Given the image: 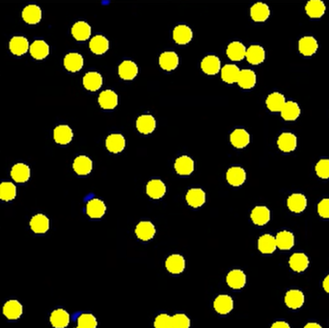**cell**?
Wrapping results in <instances>:
<instances>
[{"label":"cell","instance_id":"74e56055","mask_svg":"<svg viewBox=\"0 0 329 328\" xmlns=\"http://www.w3.org/2000/svg\"><path fill=\"white\" fill-rule=\"evenodd\" d=\"M258 248L263 254H272L277 248L275 237L269 234L261 236L258 241Z\"/></svg>","mask_w":329,"mask_h":328},{"label":"cell","instance_id":"603a6c76","mask_svg":"<svg viewBox=\"0 0 329 328\" xmlns=\"http://www.w3.org/2000/svg\"><path fill=\"white\" fill-rule=\"evenodd\" d=\"M270 15L269 7L263 2H257L250 9V16L254 22H263L268 19Z\"/></svg>","mask_w":329,"mask_h":328},{"label":"cell","instance_id":"277c9868","mask_svg":"<svg viewBox=\"0 0 329 328\" xmlns=\"http://www.w3.org/2000/svg\"><path fill=\"white\" fill-rule=\"evenodd\" d=\"M106 211L105 204L97 198L88 201L86 205V213L90 218H101Z\"/></svg>","mask_w":329,"mask_h":328},{"label":"cell","instance_id":"7c38bea8","mask_svg":"<svg viewBox=\"0 0 329 328\" xmlns=\"http://www.w3.org/2000/svg\"><path fill=\"white\" fill-rule=\"evenodd\" d=\"M220 58L215 55H208L201 62L202 71L208 76H214L220 71Z\"/></svg>","mask_w":329,"mask_h":328},{"label":"cell","instance_id":"484cf974","mask_svg":"<svg viewBox=\"0 0 329 328\" xmlns=\"http://www.w3.org/2000/svg\"><path fill=\"white\" fill-rule=\"evenodd\" d=\"M9 47H10V50L13 54L22 56L27 52V50L29 48V43L25 37L16 36V37L12 38L10 44H9Z\"/></svg>","mask_w":329,"mask_h":328},{"label":"cell","instance_id":"d6a6232c","mask_svg":"<svg viewBox=\"0 0 329 328\" xmlns=\"http://www.w3.org/2000/svg\"><path fill=\"white\" fill-rule=\"evenodd\" d=\"M275 240H276L277 248L281 250H290L295 245V237L289 231L279 232L276 235Z\"/></svg>","mask_w":329,"mask_h":328},{"label":"cell","instance_id":"e575fe53","mask_svg":"<svg viewBox=\"0 0 329 328\" xmlns=\"http://www.w3.org/2000/svg\"><path fill=\"white\" fill-rule=\"evenodd\" d=\"M285 97L278 92H275L268 95V97L265 100L266 106L267 108L272 111V112H278V111H282L283 107L285 106L286 104Z\"/></svg>","mask_w":329,"mask_h":328},{"label":"cell","instance_id":"7dc6e473","mask_svg":"<svg viewBox=\"0 0 329 328\" xmlns=\"http://www.w3.org/2000/svg\"><path fill=\"white\" fill-rule=\"evenodd\" d=\"M17 196V187L11 182H3L0 185V199L9 202Z\"/></svg>","mask_w":329,"mask_h":328},{"label":"cell","instance_id":"ee69618b","mask_svg":"<svg viewBox=\"0 0 329 328\" xmlns=\"http://www.w3.org/2000/svg\"><path fill=\"white\" fill-rule=\"evenodd\" d=\"M246 48L240 42H233L227 47V55L233 61H241L246 56Z\"/></svg>","mask_w":329,"mask_h":328},{"label":"cell","instance_id":"ab89813d","mask_svg":"<svg viewBox=\"0 0 329 328\" xmlns=\"http://www.w3.org/2000/svg\"><path fill=\"white\" fill-rule=\"evenodd\" d=\"M241 74V70L236 65L228 64L221 69V77L222 80L226 83H235L238 82Z\"/></svg>","mask_w":329,"mask_h":328},{"label":"cell","instance_id":"d4e9b609","mask_svg":"<svg viewBox=\"0 0 329 328\" xmlns=\"http://www.w3.org/2000/svg\"><path fill=\"white\" fill-rule=\"evenodd\" d=\"M305 297L299 290H290L285 295V303L291 309H299L304 304Z\"/></svg>","mask_w":329,"mask_h":328},{"label":"cell","instance_id":"f1b7e54d","mask_svg":"<svg viewBox=\"0 0 329 328\" xmlns=\"http://www.w3.org/2000/svg\"><path fill=\"white\" fill-rule=\"evenodd\" d=\"M64 66L71 73H77L83 67V57L77 52L68 53L64 58Z\"/></svg>","mask_w":329,"mask_h":328},{"label":"cell","instance_id":"30bf717a","mask_svg":"<svg viewBox=\"0 0 329 328\" xmlns=\"http://www.w3.org/2000/svg\"><path fill=\"white\" fill-rule=\"evenodd\" d=\"M213 308L220 315H227L234 308V300L230 295H218L213 301Z\"/></svg>","mask_w":329,"mask_h":328},{"label":"cell","instance_id":"44dd1931","mask_svg":"<svg viewBox=\"0 0 329 328\" xmlns=\"http://www.w3.org/2000/svg\"><path fill=\"white\" fill-rule=\"evenodd\" d=\"M22 19L28 24H36L42 19V10L35 4L27 5L22 10Z\"/></svg>","mask_w":329,"mask_h":328},{"label":"cell","instance_id":"1f68e13d","mask_svg":"<svg viewBox=\"0 0 329 328\" xmlns=\"http://www.w3.org/2000/svg\"><path fill=\"white\" fill-rule=\"evenodd\" d=\"M245 57L250 64L259 65V64L263 63V60L265 58V52L261 45L254 44L247 48Z\"/></svg>","mask_w":329,"mask_h":328},{"label":"cell","instance_id":"d590c367","mask_svg":"<svg viewBox=\"0 0 329 328\" xmlns=\"http://www.w3.org/2000/svg\"><path fill=\"white\" fill-rule=\"evenodd\" d=\"M326 7L324 3L320 0H310L305 6V11L308 16L312 19H318L323 16Z\"/></svg>","mask_w":329,"mask_h":328},{"label":"cell","instance_id":"7bdbcfd3","mask_svg":"<svg viewBox=\"0 0 329 328\" xmlns=\"http://www.w3.org/2000/svg\"><path fill=\"white\" fill-rule=\"evenodd\" d=\"M29 50L33 58L37 60H42L49 53V46L43 40H36L31 44Z\"/></svg>","mask_w":329,"mask_h":328},{"label":"cell","instance_id":"52a82bcc","mask_svg":"<svg viewBox=\"0 0 329 328\" xmlns=\"http://www.w3.org/2000/svg\"><path fill=\"white\" fill-rule=\"evenodd\" d=\"M146 192H147L148 196L151 197L154 200H157V199H160L164 196L165 193H166V186L162 181H160L158 179H154V180H151L147 184Z\"/></svg>","mask_w":329,"mask_h":328},{"label":"cell","instance_id":"ba28073f","mask_svg":"<svg viewBox=\"0 0 329 328\" xmlns=\"http://www.w3.org/2000/svg\"><path fill=\"white\" fill-rule=\"evenodd\" d=\"M186 200L188 206L192 208H200L206 202V193L201 188H191L187 191Z\"/></svg>","mask_w":329,"mask_h":328},{"label":"cell","instance_id":"60d3db41","mask_svg":"<svg viewBox=\"0 0 329 328\" xmlns=\"http://www.w3.org/2000/svg\"><path fill=\"white\" fill-rule=\"evenodd\" d=\"M159 65L165 71H173L179 65V57L174 51H165L159 56Z\"/></svg>","mask_w":329,"mask_h":328},{"label":"cell","instance_id":"6f0895ef","mask_svg":"<svg viewBox=\"0 0 329 328\" xmlns=\"http://www.w3.org/2000/svg\"><path fill=\"white\" fill-rule=\"evenodd\" d=\"M74 328H80V327H78V326H77V327H74Z\"/></svg>","mask_w":329,"mask_h":328},{"label":"cell","instance_id":"ac0fdd59","mask_svg":"<svg viewBox=\"0 0 329 328\" xmlns=\"http://www.w3.org/2000/svg\"><path fill=\"white\" fill-rule=\"evenodd\" d=\"M74 133L72 129L67 125H60L56 127L53 131V138L55 142L59 145H67L72 141Z\"/></svg>","mask_w":329,"mask_h":328},{"label":"cell","instance_id":"7a4b0ae2","mask_svg":"<svg viewBox=\"0 0 329 328\" xmlns=\"http://www.w3.org/2000/svg\"><path fill=\"white\" fill-rule=\"evenodd\" d=\"M134 233L138 240L142 241H151L152 239H154L156 230L152 222L141 221L136 225Z\"/></svg>","mask_w":329,"mask_h":328},{"label":"cell","instance_id":"c3c4849f","mask_svg":"<svg viewBox=\"0 0 329 328\" xmlns=\"http://www.w3.org/2000/svg\"><path fill=\"white\" fill-rule=\"evenodd\" d=\"M77 326L80 328H97L98 321L94 315L84 313L77 317Z\"/></svg>","mask_w":329,"mask_h":328},{"label":"cell","instance_id":"ffe728a7","mask_svg":"<svg viewBox=\"0 0 329 328\" xmlns=\"http://www.w3.org/2000/svg\"><path fill=\"white\" fill-rule=\"evenodd\" d=\"M12 179L19 184L26 183L30 178V168L24 163L15 164L11 169Z\"/></svg>","mask_w":329,"mask_h":328},{"label":"cell","instance_id":"5b68a950","mask_svg":"<svg viewBox=\"0 0 329 328\" xmlns=\"http://www.w3.org/2000/svg\"><path fill=\"white\" fill-rule=\"evenodd\" d=\"M278 148L284 153H291L295 151L297 145V139L294 133L283 132L277 139Z\"/></svg>","mask_w":329,"mask_h":328},{"label":"cell","instance_id":"d6986e66","mask_svg":"<svg viewBox=\"0 0 329 328\" xmlns=\"http://www.w3.org/2000/svg\"><path fill=\"white\" fill-rule=\"evenodd\" d=\"M226 282L234 290H240L246 284V275L241 269H233L227 275Z\"/></svg>","mask_w":329,"mask_h":328},{"label":"cell","instance_id":"4dcf8cb0","mask_svg":"<svg viewBox=\"0 0 329 328\" xmlns=\"http://www.w3.org/2000/svg\"><path fill=\"white\" fill-rule=\"evenodd\" d=\"M289 264L294 271L302 272L309 265V259L304 253H295L291 256Z\"/></svg>","mask_w":329,"mask_h":328},{"label":"cell","instance_id":"9a60e30c","mask_svg":"<svg viewBox=\"0 0 329 328\" xmlns=\"http://www.w3.org/2000/svg\"><path fill=\"white\" fill-rule=\"evenodd\" d=\"M30 229L32 232L38 235L45 234L49 229V219L46 217L44 214L38 213L35 214L33 217L30 220Z\"/></svg>","mask_w":329,"mask_h":328},{"label":"cell","instance_id":"b9f144b4","mask_svg":"<svg viewBox=\"0 0 329 328\" xmlns=\"http://www.w3.org/2000/svg\"><path fill=\"white\" fill-rule=\"evenodd\" d=\"M83 85L89 91H97L102 85V77L97 72H89L83 77Z\"/></svg>","mask_w":329,"mask_h":328},{"label":"cell","instance_id":"9f6ffc18","mask_svg":"<svg viewBox=\"0 0 329 328\" xmlns=\"http://www.w3.org/2000/svg\"><path fill=\"white\" fill-rule=\"evenodd\" d=\"M304 328H322L317 322H309L307 323Z\"/></svg>","mask_w":329,"mask_h":328},{"label":"cell","instance_id":"f5cc1de1","mask_svg":"<svg viewBox=\"0 0 329 328\" xmlns=\"http://www.w3.org/2000/svg\"><path fill=\"white\" fill-rule=\"evenodd\" d=\"M318 212L320 217L329 218V198L322 199L318 203Z\"/></svg>","mask_w":329,"mask_h":328},{"label":"cell","instance_id":"6da1fadb","mask_svg":"<svg viewBox=\"0 0 329 328\" xmlns=\"http://www.w3.org/2000/svg\"><path fill=\"white\" fill-rule=\"evenodd\" d=\"M165 267L171 274H181L186 268V260L180 254H172L166 259Z\"/></svg>","mask_w":329,"mask_h":328},{"label":"cell","instance_id":"db71d44e","mask_svg":"<svg viewBox=\"0 0 329 328\" xmlns=\"http://www.w3.org/2000/svg\"><path fill=\"white\" fill-rule=\"evenodd\" d=\"M271 328H291L290 325L286 321H276L272 325Z\"/></svg>","mask_w":329,"mask_h":328},{"label":"cell","instance_id":"4316f807","mask_svg":"<svg viewBox=\"0 0 329 328\" xmlns=\"http://www.w3.org/2000/svg\"><path fill=\"white\" fill-rule=\"evenodd\" d=\"M99 103L103 110H113L118 104V96L112 90H105L99 94Z\"/></svg>","mask_w":329,"mask_h":328},{"label":"cell","instance_id":"7402d4cb","mask_svg":"<svg viewBox=\"0 0 329 328\" xmlns=\"http://www.w3.org/2000/svg\"><path fill=\"white\" fill-rule=\"evenodd\" d=\"M230 141L235 148L242 149L250 142V135L243 129H237L231 133Z\"/></svg>","mask_w":329,"mask_h":328},{"label":"cell","instance_id":"8d00e7d4","mask_svg":"<svg viewBox=\"0 0 329 328\" xmlns=\"http://www.w3.org/2000/svg\"><path fill=\"white\" fill-rule=\"evenodd\" d=\"M138 74V68L137 65L130 61H124L122 62L121 65L119 66V76L124 80H132Z\"/></svg>","mask_w":329,"mask_h":328},{"label":"cell","instance_id":"cb8c5ba5","mask_svg":"<svg viewBox=\"0 0 329 328\" xmlns=\"http://www.w3.org/2000/svg\"><path fill=\"white\" fill-rule=\"evenodd\" d=\"M192 30L185 24L176 26L173 30V39L177 44H187L192 39Z\"/></svg>","mask_w":329,"mask_h":328},{"label":"cell","instance_id":"bcb514c9","mask_svg":"<svg viewBox=\"0 0 329 328\" xmlns=\"http://www.w3.org/2000/svg\"><path fill=\"white\" fill-rule=\"evenodd\" d=\"M300 115L299 105L295 101H287L285 106L281 111V116L286 121H295Z\"/></svg>","mask_w":329,"mask_h":328},{"label":"cell","instance_id":"f907efd6","mask_svg":"<svg viewBox=\"0 0 329 328\" xmlns=\"http://www.w3.org/2000/svg\"><path fill=\"white\" fill-rule=\"evenodd\" d=\"M173 328H189L190 327V319L186 314H175L172 316Z\"/></svg>","mask_w":329,"mask_h":328},{"label":"cell","instance_id":"f546056e","mask_svg":"<svg viewBox=\"0 0 329 328\" xmlns=\"http://www.w3.org/2000/svg\"><path fill=\"white\" fill-rule=\"evenodd\" d=\"M250 216L255 225L263 226L270 220V211L266 207L258 206L253 208Z\"/></svg>","mask_w":329,"mask_h":328},{"label":"cell","instance_id":"5bb4252c","mask_svg":"<svg viewBox=\"0 0 329 328\" xmlns=\"http://www.w3.org/2000/svg\"><path fill=\"white\" fill-rule=\"evenodd\" d=\"M318 48V42L313 37H310V36L303 37L298 42L299 52L304 56H312V55L315 54L317 52Z\"/></svg>","mask_w":329,"mask_h":328},{"label":"cell","instance_id":"836d02e7","mask_svg":"<svg viewBox=\"0 0 329 328\" xmlns=\"http://www.w3.org/2000/svg\"><path fill=\"white\" fill-rule=\"evenodd\" d=\"M156 123L152 115H141L136 121V129L142 134H150L154 131Z\"/></svg>","mask_w":329,"mask_h":328},{"label":"cell","instance_id":"2e32d148","mask_svg":"<svg viewBox=\"0 0 329 328\" xmlns=\"http://www.w3.org/2000/svg\"><path fill=\"white\" fill-rule=\"evenodd\" d=\"M287 205L291 211L300 213L307 207V199L301 193H294L288 198Z\"/></svg>","mask_w":329,"mask_h":328},{"label":"cell","instance_id":"e0dca14e","mask_svg":"<svg viewBox=\"0 0 329 328\" xmlns=\"http://www.w3.org/2000/svg\"><path fill=\"white\" fill-rule=\"evenodd\" d=\"M50 324L54 328H66L70 323V315L64 309H56L49 317Z\"/></svg>","mask_w":329,"mask_h":328},{"label":"cell","instance_id":"11a10c76","mask_svg":"<svg viewBox=\"0 0 329 328\" xmlns=\"http://www.w3.org/2000/svg\"><path fill=\"white\" fill-rule=\"evenodd\" d=\"M322 287H323L324 291H325L327 294H329V275H327V276L324 278V280H323V282H322Z\"/></svg>","mask_w":329,"mask_h":328},{"label":"cell","instance_id":"4fadbf2b","mask_svg":"<svg viewBox=\"0 0 329 328\" xmlns=\"http://www.w3.org/2000/svg\"><path fill=\"white\" fill-rule=\"evenodd\" d=\"M74 171L79 176H87L93 169V162L86 155H78L73 163Z\"/></svg>","mask_w":329,"mask_h":328},{"label":"cell","instance_id":"8992f818","mask_svg":"<svg viewBox=\"0 0 329 328\" xmlns=\"http://www.w3.org/2000/svg\"><path fill=\"white\" fill-rule=\"evenodd\" d=\"M174 167L179 175H190L194 171V161L187 155H182L176 159Z\"/></svg>","mask_w":329,"mask_h":328},{"label":"cell","instance_id":"f6af8a7d","mask_svg":"<svg viewBox=\"0 0 329 328\" xmlns=\"http://www.w3.org/2000/svg\"><path fill=\"white\" fill-rule=\"evenodd\" d=\"M256 81H257V77L253 71L248 69L241 71L240 77L238 80V84L240 85V87L242 89H251L255 86Z\"/></svg>","mask_w":329,"mask_h":328},{"label":"cell","instance_id":"681fc988","mask_svg":"<svg viewBox=\"0 0 329 328\" xmlns=\"http://www.w3.org/2000/svg\"><path fill=\"white\" fill-rule=\"evenodd\" d=\"M154 328H173L172 317L168 314H159L154 318Z\"/></svg>","mask_w":329,"mask_h":328},{"label":"cell","instance_id":"9c48e42d","mask_svg":"<svg viewBox=\"0 0 329 328\" xmlns=\"http://www.w3.org/2000/svg\"><path fill=\"white\" fill-rule=\"evenodd\" d=\"M226 179L232 186H241L246 180V173L244 169L239 166H233L228 169Z\"/></svg>","mask_w":329,"mask_h":328},{"label":"cell","instance_id":"8fae6325","mask_svg":"<svg viewBox=\"0 0 329 328\" xmlns=\"http://www.w3.org/2000/svg\"><path fill=\"white\" fill-rule=\"evenodd\" d=\"M105 146L110 153H121L126 147V139L122 134L113 133V134H110L109 136L106 138Z\"/></svg>","mask_w":329,"mask_h":328},{"label":"cell","instance_id":"f35d334b","mask_svg":"<svg viewBox=\"0 0 329 328\" xmlns=\"http://www.w3.org/2000/svg\"><path fill=\"white\" fill-rule=\"evenodd\" d=\"M72 34L75 39L79 42L86 41L91 35V27L87 22H76L72 27Z\"/></svg>","mask_w":329,"mask_h":328},{"label":"cell","instance_id":"83f0119b","mask_svg":"<svg viewBox=\"0 0 329 328\" xmlns=\"http://www.w3.org/2000/svg\"><path fill=\"white\" fill-rule=\"evenodd\" d=\"M89 46L93 53L98 55L103 54L109 48V42L102 35H97L91 39Z\"/></svg>","mask_w":329,"mask_h":328},{"label":"cell","instance_id":"816d5d0a","mask_svg":"<svg viewBox=\"0 0 329 328\" xmlns=\"http://www.w3.org/2000/svg\"><path fill=\"white\" fill-rule=\"evenodd\" d=\"M316 173L320 179H329V159L324 158L318 161L316 165Z\"/></svg>","mask_w":329,"mask_h":328},{"label":"cell","instance_id":"3957f363","mask_svg":"<svg viewBox=\"0 0 329 328\" xmlns=\"http://www.w3.org/2000/svg\"><path fill=\"white\" fill-rule=\"evenodd\" d=\"M3 315L10 320H16L22 317L23 307L20 301L17 299L8 300L3 306Z\"/></svg>","mask_w":329,"mask_h":328}]
</instances>
